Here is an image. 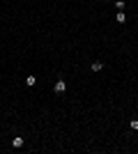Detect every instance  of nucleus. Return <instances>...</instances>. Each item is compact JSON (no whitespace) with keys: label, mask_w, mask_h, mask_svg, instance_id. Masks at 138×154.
Returning a JSON list of instances; mask_svg holds the SVG:
<instances>
[{"label":"nucleus","mask_w":138,"mask_h":154,"mask_svg":"<svg viewBox=\"0 0 138 154\" xmlns=\"http://www.w3.org/2000/svg\"><path fill=\"white\" fill-rule=\"evenodd\" d=\"M101 69H104V62H99V60L92 62V71H101Z\"/></svg>","instance_id":"7ed1b4c3"},{"label":"nucleus","mask_w":138,"mask_h":154,"mask_svg":"<svg viewBox=\"0 0 138 154\" xmlns=\"http://www.w3.org/2000/svg\"><path fill=\"white\" fill-rule=\"evenodd\" d=\"M65 90H67V83L62 81V78H58L55 85H53V92H55V94H65Z\"/></svg>","instance_id":"f257e3e1"},{"label":"nucleus","mask_w":138,"mask_h":154,"mask_svg":"<svg viewBox=\"0 0 138 154\" xmlns=\"http://www.w3.org/2000/svg\"><path fill=\"white\" fill-rule=\"evenodd\" d=\"M115 21H118V23H124V12H118V16H115Z\"/></svg>","instance_id":"423d86ee"},{"label":"nucleus","mask_w":138,"mask_h":154,"mask_svg":"<svg viewBox=\"0 0 138 154\" xmlns=\"http://www.w3.org/2000/svg\"><path fill=\"white\" fill-rule=\"evenodd\" d=\"M115 7H118V12H124V0H115Z\"/></svg>","instance_id":"39448f33"},{"label":"nucleus","mask_w":138,"mask_h":154,"mask_svg":"<svg viewBox=\"0 0 138 154\" xmlns=\"http://www.w3.org/2000/svg\"><path fill=\"white\" fill-rule=\"evenodd\" d=\"M35 83H37V76H28V78H26V85H30V88H32Z\"/></svg>","instance_id":"20e7f679"},{"label":"nucleus","mask_w":138,"mask_h":154,"mask_svg":"<svg viewBox=\"0 0 138 154\" xmlns=\"http://www.w3.org/2000/svg\"><path fill=\"white\" fill-rule=\"evenodd\" d=\"M129 127H131V131H138V120H131V122H129Z\"/></svg>","instance_id":"0eeeda50"},{"label":"nucleus","mask_w":138,"mask_h":154,"mask_svg":"<svg viewBox=\"0 0 138 154\" xmlns=\"http://www.w3.org/2000/svg\"><path fill=\"white\" fill-rule=\"evenodd\" d=\"M23 143H26V138H23V136H14L12 147H23Z\"/></svg>","instance_id":"f03ea898"}]
</instances>
